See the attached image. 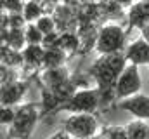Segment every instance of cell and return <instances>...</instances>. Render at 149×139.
I'll return each mask as SVG.
<instances>
[{"mask_svg": "<svg viewBox=\"0 0 149 139\" xmlns=\"http://www.w3.org/2000/svg\"><path fill=\"white\" fill-rule=\"evenodd\" d=\"M26 91H28V84L21 78L10 80V82H2V85H0L2 106H19Z\"/></svg>", "mask_w": 149, "mask_h": 139, "instance_id": "52a82bcc", "label": "cell"}, {"mask_svg": "<svg viewBox=\"0 0 149 139\" xmlns=\"http://www.w3.org/2000/svg\"><path fill=\"white\" fill-rule=\"evenodd\" d=\"M128 139H149V124L146 120L135 118L125 125Z\"/></svg>", "mask_w": 149, "mask_h": 139, "instance_id": "9a60e30c", "label": "cell"}, {"mask_svg": "<svg viewBox=\"0 0 149 139\" xmlns=\"http://www.w3.org/2000/svg\"><path fill=\"white\" fill-rule=\"evenodd\" d=\"M141 33H142V38H144L146 42H149V23L142 28V30H141Z\"/></svg>", "mask_w": 149, "mask_h": 139, "instance_id": "484cf974", "label": "cell"}, {"mask_svg": "<svg viewBox=\"0 0 149 139\" xmlns=\"http://www.w3.org/2000/svg\"><path fill=\"white\" fill-rule=\"evenodd\" d=\"M71 75L66 66H57V68H49V70H43L40 73V82L43 84L45 89H54L57 87L59 84L70 80Z\"/></svg>", "mask_w": 149, "mask_h": 139, "instance_id": "8fae6325", "label": "cell"}, {"mask_svg": "<svg viewBox=\"0 0 149 139\" xmlns=\"http://www.w3.org/2000/svg\"><path fill=\"white\" fill-rule=\"evenodd\" d=\"M118 7H130L134 4V0H113Z\"/></svg>", "mask_w": 149, "mask_h": 139, "instance_id": "d4e9b609", "label": "cell"}, {"mask_svg": "<svg viewBox=\"0 0 149 139\" xmlns=\"http://www.w3.org/2000/svg\"><path fill=\"white\" fill-rule=\"evenodd\" d=\"M14 118H16V106H2L0 110V124L3 127H10L14 124Z\"/></svg>", "mask_w": 149, "mask_h": 139, "instance_id": "7402d4cb", "label": "cell"}, {"mask_svg": "<svg viewBox=\"0 0 149 139\" xmlns=\"http://www.w3.org/2000/svg\"><path fill=\"white\" fill-rule=\"evenodd\" d=\"M125 58L128 63L135 65V66H149V42H146L142 37L130 42L127 47H125Z\"/></svg>", "mask_w": 149, "mask_h": 139, "instance_id": "9c48e42d", "label": "cell"}, {"mask_svg": "<svg viewBox=\"0 0 149 139\" xmlns=\"http://www.w3.org/2000/svg\"><path fill=\"white\" fill-rule=\"evenodd\" d=\"M43 56H45V47L40 45H26L23 49V59L24 66L28 68H42L43 66Z\"/></svg>", "mask_w": 149, "mask_h": 139, "instance_id": "4fadbf2b", "label": "cell"}, {"mask_svg": "<svg viewBox=\"0 0 149 139\" xmlns=\"http://www.w3.org/2000/svg\"><path fill=\"white\" fill-rule=\"evenodd\" d=\"M24 37H26L28 45H40V44H43V38H45L43 32L38 28L35 23H28V25H26V28H24Z\"/></svg>", "mask_w": 149, "mask_h": 139, "instance_id": "d6986e66", "label": "cell"}, {"mask_svg": "<svg viewBox=\"0 0 149 139\" xmlns=\"http://www.w3.org/2000/svg\"><path fill=\"white\" fill-rule=\"evenodd\" d=\"M66 59V54L64 51H61L59 47H49L45 49V56H43V70H49V68H57V66H64Z\"/></svg>", "mask_w": 149, "mask_h": 139, "instance_id": "2e32d148", "label": "cell"}, {"mask_svg": "<svg viewBox=\"0 0 149 139\" xmlns=\"http://www.w3.org/2000/svg\"><path fill=\"white\" fill-rule=\"evenodd\" d=\"M21 12H23L24 19H26L28 23H37L38 18L43 16V9H42V5L38 4V0H28V2H24Z\"/></svg>", "mask_w": 149, "mask_h": 139, "instance_id": "ac0fdd59", "label": "cell"}, {"mask_svg": "<svg viewBox=\"0 0 149 139\" xmlns=\"http://www.w3.org/2000/svg\"><path fill=\"white\" fill-rule=\"evenodd\" d=\"M125 42H127V33L123 26L116 23H108L97 32L94 47L101 56H106V54H114V52H123L127 47Z\"/></svg>", "mask_w": 149, "mask_h": 139, "instance_id": "7a4b0ae2", "label": "cell"}, {"mask_svg": "<svg viewBox=\"0 0 149 139\" xmlns=\"http://www.w3.org/2000/svg\"><path fill=\"white\" fill-rule=\"evenodd\" d=\"M97 139H128L127 129L120 127V125H108L101 131V134L97 136Z\"/></svg>", "mask_w": 149, "mask_h": 139, "instance_id": "ffe728a7", "label": "cell"}, {"mask_svg": "<svg viewBox=\"0 0 149 139\" xmlns=\"http://www.w3.org/2000/svg\"><path fill=\"white\" fill-rule=\"evenodd\" d=\"M88 139H97V138H88Z\"/></svg>", "mask_w": 149, "mask_h": 139, "instance_id": "4316f807", "label": "cell"}, {"mask_svg": "<svg viewBox=\"0 0 149 139\" xmlns=\"http://www.w3.org/2000/svg\"><path fill=\"white\" fill-rule=\"evenodd\" d=\"M116 108L121 110V111H125V113H130L135 118L149 120V96L148 94L139 92V94L130 96L127 99L116 101Z\"/></svg>", "mask_w": 149, "mask_h": 139, "instance_id": "ba28073f", "label": "cell"}, {"mask_svg": "<svg viewBox=\"0 0 149 139\" xmlns=\"http://www.w3.org/2000/svg\"><path fill=\"white\" fill-rule=\"evenodd\" d=\"M40 117V106L35 103H23L16 106V118L10 125V138L30 139Z\"/></svg>", "mask_w": 149, "mask_h": 139, "instance_id": "3957f363", "label": "cell"}, {"mask_svg": "<svg viewBox=\"0 0 149 139\" xmlns=\"http://www.w3.org/2000/svg\"><path fill=\"white\" fill-rule=\"evenodd\" d=\"M142 87V78H141V71L139 66L128 63L127 68L121 71V75L118 77L116 84H114V98L116 99H127L130 96H135L141 92Z\"/></svg>", "mask_w": 149, "mask_h": 139, "instance_id": "8992f818", "label": "cell"}, {"mask_svg": "<svg viewBox=\"0 0 149 139\" xmlns=\"http://www.w3.org/2000/svg\"><path fill=\"white\" fill-rule=\"evenodd\" d=\"M127 18H128V25L132 28L142 30L149 23V0H137V2H134L128 7Z\"/></svg>", "mask_w": 149, "mask_h": 139, "instance_id": "30bf717a", "label": "cell"}, {"mask_svg": "<svg viewBox=\"0 0 149 139\" xmlns=\"http://www.w3.org/2000/svg\"><path fill=\"white\" fill-rule=\"evenodd\" d=\"M63 129L73 139H88L95 138L99 131V122L94 113H71L64 120Z\"/></svg>", "mask_w": 149, "mask_h": 139, "instance_id": "277c9868", "label": "cell"}, {"mask_svg": "<svg viewBox=\"0 0 149 139\" xmlns=\"http://www.w3.org/2000/svg\"><path fill=\"white\" fill-rule=\"evenodd\" d=\"M2 66L5 68H19L24 65V59H23V51H16V49H10L9 45H2Z\"/></svg>", "mask_w": 149, "mask_h": 139, "instance_id": "5bb4252c", "label": "cell"}, {"mask_svg": "<svg viewBox=\"0 0 149 139\" xmlns=\"http://www.w3.org/2000/svg\"><path fill=\"white\" fill-rule=\"evenodd\" d=\"M127 65H128V61L125 58V52L99 56V59L92 65L88 73L94 78V82L97 84V89L101 91V94L109 92L114 96V84H116L118 77L121 75V71L127 68Z\"/></svg>", "mask_w": 149, "mask_h": 139, "instance_id": "6da1fadb", "label": "cell"}, {"mask_svg": "<svg viewBox=\"0 0 149 139\" xmlns=\"http://www.w3.org/2000/svg\"><path fill=\"white\" fill-rule=\"evenodd\" d=\"M28 21L24 19L23 12H9V28L12 30H23L26 28Z\"/></svg>", "mask_w": 149, "mask_h": 139, "instance_id": "603a6c76", "label": "cell"}, {"mask_svg": "<svg viewBox=\"0 0 149 139\" xmlns=\"http://www.w3.org/2000/svg\"><path fill=\"white\" fill-rule=\"evenodd\" d=\"M101 91L99 89H78L74 96L61 106V111L70 113H94L101 104Z\"/></svg>", "mask_w": 149, "mask_h": 139, "instance_id": "5b68a950", "label": "cell"}, {"mask_svg": "<svg viewBox=\"0 0 149 139\" xmlns=\"http://www.w3.org/2000/svg\"><path fill=\"white\" fill-rule=\"evenodd\" d=\"M45 139H73V138L63 129V131H57V132H54L52 136H49V138H45Z\"/></svg>", "mask_w": 149, "mask_h": 139, "instance_id": "cb8c5ba5", "label": "cell"}, {"mask_svg": "<svg viewBox=\"0 0 149 139\" xmlns=\"http://www.w3.org/2000/svg\"><path fill=\"white\" fill-rule=\"evenodd\" d=\"M134 2H137V0H134Z\"/></svg>", "mask_w": 149, "mask_h": 139, "instance_id": "83f0119b", "label": "cell"}, {"mask_svg": "<svg viewBox=\"0 0 149 139\" xmlns=\"http://www.w3.org/2000/svg\"><path fill=\"white\" fill-rule=\"evenodd\" d=\"M78 45H80V40H78V37L74 33H71V32L61 33L57 47L61 51H64V54H73V52H76L78 51Z\"/></svg>", "mask_w": 149, "mask_h": 139, "instance_id": "e0dca14e", "label": "cell"}, {"mask_svg": "<svg viewBox=\"0 0 149 139\" xmlns=\"http://www.w3.org/2000/svg\"><path fill=\"white\" fill-rule=\"evenodd\" d=\"M2 45H9L10 49L23 51L28 42L24 37V28L23 30H12V28H2Z\"/></svg>", "mask_w": 149, "mask_h": 139, "instance_id": "7c38bea8", "label": "cell"}, {"mask_svg": "<svg viewBox=\"0 0 149 139\" xmlns=\"http://www.w3.org/2000/svg\"><path fill=\"white\" fill-rule=\"evenodd\" d=\"M35 25H37L42 32H43V35H49V33L57 32V23H56L54 16H49V14H43L42 18H38Z\"/></svg>", "mask_w": 149, "mask_h": 139, "instance_id": "44dd1931", "label": "cell"}]
</instances>
